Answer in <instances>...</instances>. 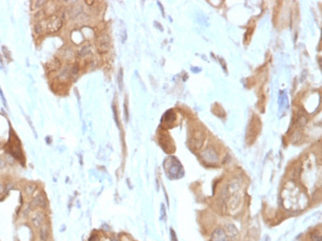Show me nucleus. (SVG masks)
<instances>
[{
    "label": "nucleus",
    "instance_id": "obj_1",
    "mask_svg": "<svg viewBox=\"0 0 322 241\" xmlns=\"http://www.w3.org/2000/svg\"><path fill=\"white\" fill-rule=\"evenodd\" d=\"M46 222V214L42 210L35 211L31 216V223L35 228L39 229Z\"/></svg>",
    "mask_w": 322,
    "mask_h": 241
},
{
    "label": "nucleus",
    "instance_id": "obj_2",
    "mask_svg": "<svg viewBox=\"0 0 322 241\" xmlns=\"http://www.w3.org/2000/svg\"><path fill=\"white\" fill-rule=\"evenodd\" d=\"M46 207H47V199L46 196L43 193L37 194L30 203L31 208H42V210H44V208H46Z\"/></svg>",
    "mask_w": 322,
    "mask_h": 241
},
{
    "label": "nucleus",
    "instance_id": "obj_3",
    "mask_svg": "<svg viewBox=\"0 0 322 241\" xmlns=\"http://www.w3.org/2000/svg\"><path fill=\"white\" fill-rule=\"evenodd\" d=\"M61 27V20L57 16L51 17L46 22V28L49 33H55V32L60 30Z\"/></svg>",
    "mask_w": 322,
    "mask_h": 241
},
{
    "label": "nucleus",
    "instance_id": "obj_4",
    "mask_svg": "<svg viewBox=\"0 0 322 241\" xmlns=\"http://www.w3.org/2000/svg\"><path fill=\"white\" fill-rule=\"evenodd\" d=\"M38 236H39L40 241H50L51 239V226L48 222H45L39 228Z\"/></svg>",
    "mask_w": 322,
    "mask_h": 241
},
{
    "label": "nucleus",
    "instance_id": "obj_5",
    "mask_svg": "<svg viewBox=\"0 0 322 241\" xmlns=\"http://www.w3.org/2000/svg\"><path fill=\"white\" fill-rule=\"evenodd\" d=\"M97 49L99 52H106L109 49V37L107 35H101L96 41Z\"/></svg>",
    "mask_w": 322,
    "mask_h": 241
},
{
    "label": "nucleus",
    "instance_id": "obj_6",
    "mask_svg": "<svg viewBox=\"0 0 322 241\" xmlns=\"http://www.w3.org/2000/svg\"><path fill=\"white\" fill-rule=\"evenodd\" d=\"M202 157L204 158V160L207 163H215L218 160V157L216 153L212 150L211 148H208L207 150H205L202 153Z\"/></svg>",
    "mask_w": 322,
    "mask_h": 241
},
{
    "label": "nucleus",
    "instance_id": "obj_7",
    "mask_svg": "<svg viewBox=\"0 0 322 241\" xmlns=\"http://www.w3.org/2000/svg\"><path fill=\"white\" fill-rule=\"evenodd\" d=\"M72 67H70V66H66V67H64V68L61 70V73H60V74H59V76H58L59 80H60V81H64V82L67 81V80H69V78L70 77V76H72Z\"/></svg>",
    "mask_w": 322,
    "mask_h": 241
},
{
    "label": "nucleus",
    "instance_id": "obj_8",
    "mask_svg": "<svg viewBox=\"0 0 322 241\" xmlns=\"http://www.w3.org/2000/svg\"><path fill=\"white\" fill-rule=\"evenodd\" d=\"M212 241H228V238L222 229H217L212 235Z\"/></svg>",
    "mask_w": 322,
    "mask_h": 241
},
{
    "label": "nucleus",
    "instance_id": "obj_9",
    "mask_svg": "<svg viewBox=\"0 0 322 241\" xmlns=\"http://www.w3.org/2000/svg\"><path fill=\"white\" fill-rule=\"evenodd\" d=\"M37 189V185L36 184H28L27 186L25 187V193L26 195L31 196L32 194H34V192Z\"/></svg>",
    "mask_w": 322,
    "mask_h": 241
},
{
    "label": "nucleus",
    "instance_id": "obj_10",
    "mask_svg": "<svg viewBox=\"0 0 322 241\" xmlns=\"http://www.w3.org/2000/svg\"><path fill=\"white\" fill-rule=\"evenodd\" d=\"M227 229H228L229 235L231 237H236L238 235V230L233 224H227Z\"/></svg>",
    "mask_w": 322,
    "mask_h": 241
},
{
    "label": "nucleus",
    "instance_id": "obj_11",
    "mask_svg": "<svg viewBox=\"0 0 322 241\" xmlns=\"http://www.w3.org/2000/svg\"><path fill=\"white\" fill-rule=\"evenodd\" d=\"M175 114H173V111H169L168 113H166V115H165V119H166V122L167 124H170V123H172L173 120H175Z\"/></svg>",
    "mask_w": 322,
    "mask_h": 241
},
{
    "label": "nucleus",
    "instance_id": "obj_12",
    "mask_svg": "<svg viewBox=\"0 0 322 241\" xmlns=\"http://www.w3.org/2000/svg\"><path fill=\"white\" fill-rule=\"evenodd\" d=\"M283 102L286 103V94L283 92V91H282L280 94V99H279V104H280V108L283 106Z\"/></svg>",
    "mask_w": 322,
    "mask_h": 241
},
{
    "label": "nucleus",
    "instance_id": "obj_13",
    "mask_svg": "<svg viewBox=\"0 0 322 241\" xmlns=\"http://www.w3.org/2000/svg\"><path fill=\"white\" fill-rule=\"evenodd\" d=\"M43 31H44V28L42 26V22H39L36 26H35V32H36V34H42Z\"/></svg>",
    "mask_w": 322,
    "mask_h": 241
},
{
    "label": "nucleus",
    "instance_id": "obj_14",
    "mask_svg": "<svg viewBox=\"0 0 322 241\" xmlns=\"http://www.w3.org/2000/svg\"><path fill=\"white\" fill-rule=\"evenodd\" d=\"M89 52H90L89 46H84V48L82 49L80 52H79V55H81V57H84V55H86L87 54H89Z\"/></svg>",
    "mask_w": 322,
    "mask_h": 241
},
{
    "label": "nucleus",
    "instance_id": "obj_15",
    "mask_svg": "<svg viewBox=\"0 0 322 241\" xmlns=\"http://www.w3.org/2000/svg\"><path fill=\"white\" fill-rule=\"evenodd\" d=\"M5 167H6V161H5L2 157H0V171H2L3 169H5Z\"/></svg>",
    "mask_w": 322,
    "mask_h": 241
},
{
    "label": "nucleus",
    "instance_id": "obj_16",
    "mask_svg": "<svg viewBox=\"0 0 322 241\" xmlns=\"http://www.w3.org/2000/svg\"><path fill=\"white\" fill-rule=\"evenodd\" d=\"M0 96H1V98H2V101H3L4 105H5V106H6V107H7V104H6V100H5V98H4V95H3V93H2V90H1V88H0Z\"/></svg>",
    "mask_w": 322,
    "mask_h": 241
},
{
    "label": "nucleus",
    "instance_id": "obj_17",
    "mask_svg": "<svg viewBox=\"0 0 322 241\" xmlns=\"http://www.w3.org/2000/svg\"><path fill=\"white\" fill-rule=\"evenodd\" d=\"M164 217H165V207L162 205V218H164Z\"/></svg>",
    "mask_w": 322,
    "mask_h": 241
},
{
    "label": "nucleus",
    "instance_id": "obj_18",
    "mask_svg": "<svg viewBox=\"0 0 322 241\" xmlns=\"http://www.w3.org/2000/svg\"><path fill=\"white\" fill-rule=\"evenodd\" d=\"M4 192V186L2 185L1 183H0V194H2Z\"/></svg>",
    "mask_w": 322,
    "mask_h": 241
}]
</instances>
